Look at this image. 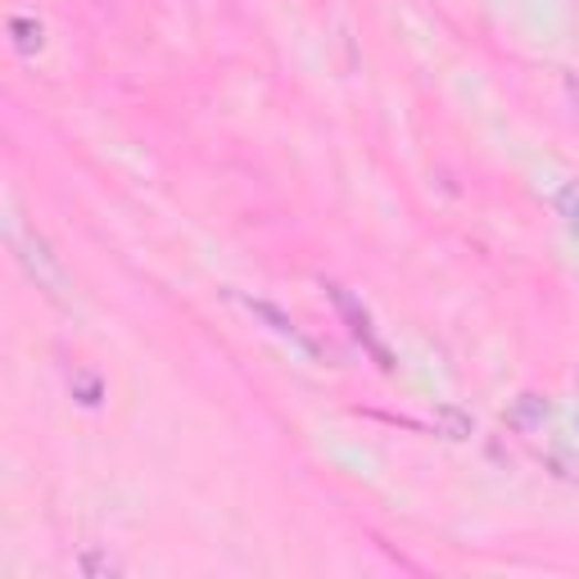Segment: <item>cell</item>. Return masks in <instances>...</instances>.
<instances>
[{"instance_id":"1","label":"cell","mask_w":579,"mask_h":579,"mask_svg":"<svg viewBox=\"0 0 579 579\" xmlns=\"http://www.w3.org/2000/svg\"><path fill=\"white\" fill-rule=\"evenodd\" d=\"M326 299L335 304V313H340L345 317V326H349V335H354V340L376 358V367L380 371H394V354L390 349H385V340H380V335H376V326H371V313L349 295V290L345 285H335V281H326Z\"/></svg>"},{"instance_id":"2","label":"cell","mask_w":579,"mask_h":579,"mask_svg":"<svg viewBox=\"0 0 579 579\" xmlns=\"http://www.w3.org/2000/svg\"><path fill=\"white\" fill-rule=\"evenodd\" d=\"M14 254H19V263L36 276L41 290H51V295H64V290H69V276H64L60 259L51 254V245H45V240H41L36 231L14 227Z\"/></svg>"},{"instance_id":"3","label":"cell","mask_w":579,"mask_h":579,"mask_svg":"<svg viewBox=\"0 0 579 579\" xmlns=\"http://www.w3.org/2000/svg\"><path fill=\"white\" fill-rule=\"evenodd\" d=\"M245 308H250L254 317H263V322H267V326H272L276 335H285V340H290V345H295V349H304L308 358H322V349H317V345L308 340V335H304V330H299L295 322H290V317H285L281 308H272L267 299H245Z\"/></svg>"},{"instance_id":"4","label":"cell","mask_w":579,"mask_h":579,"mask_svg":"<svg viewBox=\"0 0 579 579\" xmlns=\"http://www.w3.org/2000/svg\"><path fill=\"white\" fill-rule=\"evenodd\" d=\"M10 32H14V45L23 55H36L41 51V23L32 19H10Z\"/></svg>"},{"instance_id":"5","label":"cell","mask_w":579,"mask_h":579,"mask_svg":"<svg viewBox=\"0 0 579 579\" xmlns=\"http://www.w3.org/2000/svg\"><path fill=\"white\" fill-rule=\"evenodd\" d=\"M557 209H561V218H570L575 227H579V181H570L561 196H557Z\"/></svg>"},{"instance_id":"6","label":"cell","mask_w":579,"mask_h":579,"mask_svg":"<svg viewBox=\"0 0 579 579\" xmlns=\"http://www.w3.org/2000/svg\"><path fill=\"white\" fill-rule=\"evenodd\" d=\"M82 575H118V566L105 557H82Z\"/></svg>"}]
</instances>
